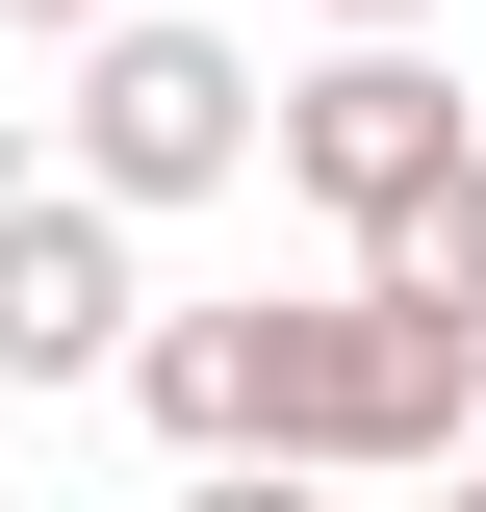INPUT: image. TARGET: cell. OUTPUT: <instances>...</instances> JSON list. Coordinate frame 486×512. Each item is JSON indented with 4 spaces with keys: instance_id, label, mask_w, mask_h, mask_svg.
<instances>
[{
    "instance_id": "6da1fadb",
    "label": "cell",
    "mask_w": 486,
    "mask_h": 512,
    "mask_svg": "<svg viewBox=\"0 0 486 512\" xmlns=\"http://www.w3.org/2000/svg\"><path fill=\"white\" fill-rule=\"evenodd\" d=\"M486 333L410 282H333V308H256V461H435L461 436Z\"/></svg>"
},
{
    "instance_id": "7a4b0ae2",
    "label": "cell",
    "mask_w": 486,
    "mask_h": 512,
    "mask_svg": "<svg viewBox=\"0 0 486 512\" xmlns=\"http://www.w3.org/2000/svg\"><path fill=\"white\" fill-rule=\"evenodd\" d=\"M77 180L154 231V205H205V180H256V52L231 26H154V0H103L77 26Z\"/></svg>"
},
{
    "instance_id": "3957f363",
    "label": "cell",
    "mask_w": 486,
    "mask_h": 512,
    "mask_svg": "<svg viewBox=\"0 0 486 512\" xmlns=\"http://www.w3.org/2000/svg\"><path fill=\"white\" fill-rule=\"evenodd\" d=\"M256 154H282V180L333 205V231H384V205H410L435 154H461V77H435L410 26H333V52H307L282 103H256Z\"/></svg>"
},
{
    "instance_id": "277c9868",
    "label": "cell",
    "mask_w": 486,
    "mask_h": 512,
    "mask_svg": "<svg viewBox=\"0 0 486 512\" xmlns=\"http://www.w3.org/2000/svg\"><path fill=\"white\" fill-rule=\"evenodd\" d=\"M128 308H154V282H128V205L103 180H26L0 205V384H103Z\"/></svg>"
},
{
    "instance_id": "5b68a950",
    "label": "cell",
    "mask_w": 486,
    "mask_h": 512,
    "mask_svg": "<svg viewBox=\"0 0 486 512\" xmlns=\"http://www.w3.org/2000/svg\"><path fill=\"white\" fill-rule=\"evenodd\" d=\"M128 410L180 461H256V308H128Z\"/></svg>"
},
{
    "instance_id": "8992f818",
    "label": "cell",
    "mask_w": 486,
    "mask_h": 512,
    "mask_svg": "<svg viewBox=\"0 0 486 512\" xmlns=\"http://www.w3.org/2000/svg\"><path fill=\"white\" fill-rule=\"evenodd\" d=\"M359 282H410V308H461V333H486V154H435V180L384 205V231H359Z\"/></svg>"
},
{
    "instance_id": "52a82bcc",
    "label": "cell",
    "mask_w": 486,
    "mask_h": 512,
    "mask_svg": "<svg viewBox=\"0 0 486 512\" xmlns=\"http://www.w3.org/2000/svg\"><path fill=\"white\" fill-rule=\"evenodd\" d=\"M0 26H26V52H77V26H103V0H0Z\"/></svg>"
},
{
    "instance_id": "ba28073f",
    "label": "cell",
    "mask_w": 486,
    "mask_h": 512,
    "mask_svg": "<svg viewBox=\"0 0 486 512\" xmlns=\"http://www.w3.org/2000/svg\"><path fill=\"white\" fill-rule=\"evenodd\" d=\"M333 26H435V0H333Z\"/></svg>"
}]
</instances>
